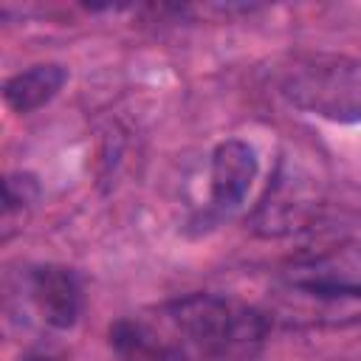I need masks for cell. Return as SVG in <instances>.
Segmentation results:
<instances>
[{
    "label": "cell",
    "instance_id": "obj_1",
    "mask_svg": "<svg viewBox=\"0 0 361 361\" xmlns=\"http://www.w3.org/2000/svg\"><path fill=\"white\" fill-rule=\"evenodd\" d=\"M178 350L214 361H251L268 336L262 310L217 293H189L164 307Z\"/></svg>",
    "mask_w": 361,
    "mask_h": 361
},
{
    "label": "cell",
    "instance_id": "obj_2",
    "mask_svg": "<svg viewBox=\"0 0 361 361\" xmlns=\"http://www.w3.org/2000/svg\"><path fill=\"white\" fill-rule=\"evenodd\" d=\"M282 96L319 118L355 124L361 121V59L353 56H305L282 73Z\"/></svg>",
    "mask_w": 361,
    "mask_h": 361
},
{
    "label": "cell",
    "instance_id": "obj_3",
    "mask_svg": "<svg viewBox=\"0 0 361 361\" xmlns=\"http://www.w3.org/2000/svg\"><path fill=\"white\" fill-rule=\"evenodd\" d=\"M282 285L288 293L316 302L324 316H338L361 305V243H338L324 251L293 257L282 268Z\"/></svg>",
    "mask_w": 361,
    "mask_h": 361
},
{
    "label": "cell",
    "instance_id": "obj_4",
    "mask_svg": "<svg viewBox=\"0 0 361 361\" xmlns=\"http://www.w3.org/2000/svg\"><path fill=\"white\" fill-rule=\"evenodd\" d=\"M322 197L313 175L293 158H282L262 200L254 209V231L262 237H285L307 228L319 214Z\"/></svg>",
    "mask_w": 361,
    "mask_h": 361
},
{
    "label": "cell",
    "instance_id": "obj_5",
    "mask_svg": "<svg viewBox=\"0 0 361 361\" xmlns=\"http://www.w3.org/2000/svg\"><path fill=\"white\" fill-rule=\"evenodd\" d=\"M254 178H257V152L251 144L240 138H228L214 147L209 166V189H212V203L220 212L237 209L245 200Z\"/></svg>",
    "mask_w": 361,
    "mask_h": 361
},
{
    "label": "cell",
    "instance_id": "obj_6",
    "mask_svg": "<svg viewBox=\"0 0 361 361\" xmlns=\"http://www.w3.org/2000/svg\"><path fill=\"white\" fill-rule=\"evenodd\" d=\"M31 299L45 324L68 330L76 324L82 310V288L71 268L65 265H39L28 276Z\"/></svg>",
    "mask_w": 361,
    "mask_h": 361
},
{
    "label": "cell",
    "instance_id": "obj_7",
    "mask_svg": "<svg viewBox=\"0 0 361 361\" xmlns=\"http://www.w3.org/2000/svg\"><path fill=\"white\" fill-rule=\"evenodd\" d=\"M68 71L56 62H42V65H31L28 71L14 73L6 87H3V99L14 113H34L42 104H48L65 85Z\"/></svg>",
    "mask_w": 361,
    "mask_h": 361
},
{
    "label": "cell",
    "instance_id": "obj_8",
    "mask_svg": "<svg viewBox=\"0 0 361 361\" xmlns=\"http://www.w3.org/2000/svg\"><path fill=\"white\" fill-rule=\"evenodd\" d=\"M110 350L118 361H175V344L164 341L149 324L135 319H116L110 324Z\"/></svg>",
    "mask_w": 361,
    "mask_h": 361
},
{
    "label": "cell",
    "instance_id": "obj_9",
    "mask_svg": "<svg viewBox=\"0 0 361 361\" xmlns=\"http://www.w3.org/2000/svg\"><path fill=\"white\" fill-rule=\"evenodd\" d=\"M39 197V183L31 172H11L3 180V240L23 228V220Z\"/></svg>",
    "mask_w": 361,
    "mask_h": 361
},
{
    "label": "cell",
    "instance_id": "obj_10",
    "mask_svg": "<svg viewBox=\"0 0 361 361\" xmlns=\"http://www.w3.org/2000/svg\"><path fill=\"white\" fill-rule=\"evenodd\" d=\"M20 361H59L56 355H51V353H42V350H34V353H25Z\"/></svg>",
    "mask_w": 361,
    "mask_h": 361
}]
</instances>
